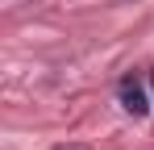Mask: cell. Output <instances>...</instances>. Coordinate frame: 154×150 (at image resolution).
Wrapping results in <instances>:
<instances>
[{"label": "cell", "instance_id": "7a4b0ae2", "mask_svg": "<svg viewBox=\"0 0 154 150\" xmlns=\"http://www.w3.org/2000/svg\"><path fill=\"white\" fill-rule=\"evenodd\" d=\"M150 88H154V75H150Z\"/></svg>", "mask_w": 154, "mask_h": 150}, {"label": "cell", "instance_id": "6da1fadb", "mask_svg": "<svg viewBox=\"0 0 154 150\" xmlns=\"http://www.w3.org/2000/svg\"><path fill=\"white\" fill-rule=\"evenodd\" d=\"M117 96H121V108L133 113V117H146V113H150V96H146V88H142L137 75H125V79L117 83Z\"/></svg>", "mask_w": 154, "mask_h": 150}]
</instances>
